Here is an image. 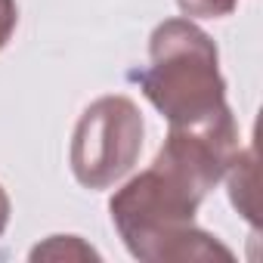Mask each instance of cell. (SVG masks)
Listing matches in <instances>:
<instances>
[{
  "mask_svg": "<svg viewBox=\"0 0 263 263\" xmlns=\"http://www.w3.org/2000/svg\"><path fill=\"white\" fill-rule=\"evenodd\" d=\"M208 186L155 155L152 167L124 183L111 201V223L130 257L143 263L232 260V251L211 232L195 226V214L208 198Z\"/></svg>",
  "mask_w": 263,
  "mask_h": 263,
  "instance_id": "1",
  "label": "cell"
},
{
  "mask_svg": "<svg viewBox=\"0 0 263 263\" xmlns=\"http://www.w3.org/2000/svg\"><path fill=\"white\" fill-rule=\"evenodd\" d=\"M140 87L171 127L204 124L232 111L217 44L192 19H164L152 31Z\"/></svg>",
  "mask_w": 263,
  "mask_h": 263,
  "instance_id": "2",
  "label": "cell"
},
{
  "mask_svg": "<svg viewBox=\"0 0 263 263\" xmlns=\"http://www.w3.org/2000/svg\"><path fill=\"white\" fill-rule=\"evenodd\" d=\"M146 124L134 99L99 96L90 102L71 137V174L84 189H108L134 171L143 152Z\"/></svg>",
  "mask_w": 263,
  "mask_h": 263,
  "instance_id": "3",
  "label": "cell"
},
{
  "mask_svg": "<svg viewBox=\"0 0 263 263\" xmlns=\"http://www.w3.org/2000/svg\"><path fill=\"white\" fill-rule=\"evenodd\" d=\"M71 251L74 254H81V257H99L93 248H87L78 235H53L47 245H37L34 251H31V260H41V257H47V260H62V257H71Z\"/></svg>",
  "mask_w": 263,
  "mask_h": 263,
  "instance_id": "4",
  "label": "cell"
},
{
  "mask_svg": "<svg viewBox=\"0 0 263 263\" xmlns=\"http://www.w3.org/2000/svg\"><path fill=\"white\" fill-rule=\"evenodd\" d=\"M186 19H223L232 16L238 0H177Z\"/></svg>",
  "mask_w": 263,
  "mask_h": 263,
  "instance_id": "5",
  "label": "cell"
},
{
  "mask_svg": "<svg viewBox=\"0 0 263 263\" xmlns=\"http://www.w3.org/2000/svg\"><path fill=\"white\" fill-rule=\"evenodd\" d=\"M19 25V7L16 0H0V50H4Z\"/></svg>",
  "mask_w": 263,
  "mask_h": 263,
  "instance_id": "6",
  "label": "cell"
},
{
  "mask_svg": "<svg viewBox=\"0 0 263 263\" xmlns=\"http://www.w3.org/2000/svg\"><path fill=\"white\" fill-rule=\"evenodd\" d=\"M10 214H13V204H10V195H7V189L0 186V235L7 232V226H10Z\"/></svg>",
  "mask_w": 263,
  "mask_h": 263,
  "instance_id": "7",
  "label": "cell"
}]
</instances>
